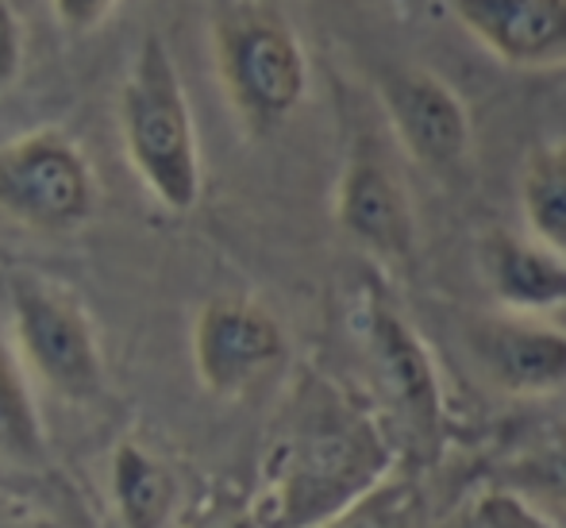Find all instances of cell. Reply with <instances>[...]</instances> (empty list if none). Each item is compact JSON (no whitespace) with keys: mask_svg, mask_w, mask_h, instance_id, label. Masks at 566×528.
I'll list each match as a JSON object with an SVG mask.
<instances>
[{"mask_svg":"<svg viewBox=\"0 0 566 528\" xmlns=\"http://www.w3.org/2000/svg\"><path fill=\"white\" fill-rule=\"evenodd\" d=\"M521 216L532 239L566 259V135L539 143L524 163Z\"/></svg>","mask_w":566,"mask_h":528,"instance_id":"obj_14","label":"cell"},{"mask_svg":"<svg viewBox=\"0 0 566 528\" xmlns=\"http://www.w3.org/2000/svg\"><path fill=\"white\" fill-rule=\"evenodd\" d=\"M459 528H555V525L544 514H536L521 494L490 490L467 509Z\"/></svg>","mask_w":566,"mask_h":528,"instance_id":"obj_17","label":"cell"},{"mask_svg":"<svg viewBox=\"0 0 566 528\" xmlns=\"http://www.w3.org/2000/svg\"><path fill=\"white\" fill-rule=\"evenodd\" d=\"M285 359V328L247 298H212L193 320V366L209 394L239 397Z\"/></svg>","mask_w":566,"mask_h":528,"instance_id":"obj_9","label":"cell"},{"mask_svg":"<svg viewBox=\"0 0 566 528\" xmlns=\"http://www.w3.org/2000/svg\"><path fill=\"white\" fill-rule=\"evenodd\" d=\"M451 12L501 66H566V0H451Z\"/></svg>","mask_w":566,"mask_h":528,"instance_id":"obj_11","label":"cell"},{"mask_svg":"<svg viewBox=\"0 0 566 528\" xmlns=\"http://www.w3.org/2000/svg\"><path fill=\"white\" fill-rule=\"evenodd\" d=\"M8 306L23 366L46 390L74 405H90L105 394L101 340L74 293L35 275H15L8 282Z\"/></svg>","mask_w":566,"mask_h":528,"instance_id":"obj_4","label":"cell"},{"mask_svg":"<svg viewBox=\"0 0 566 528\" xmlns=\"http://www.w3.org/2000/svg\"><path fill=\"white\" fill-rule=\"evenodd\" d=\"M0 459L31 470L46 463V432L35 397H31L28 374H23L20 355H12L4 340H0Z\"/></svg>","mask_w":566,"mask_h":528,"instance_id":"obj_15","label":"cell"},{"mask_svg":"<svg viewBox=\"0 0 566 528\" xmlns=\"http://www.w3.org/2000/svg\"><path fill=\"white\" fill-rule=\"evenodd\" d=\"M516 475L532 486V490L555 494V498L566 501V444H552L547 452L532 455L516 467Z\"/></svg>","mask_w":566,"mask_h":528,"instance_id":"obj_19","label":"cell"},{"mask_svg":"<svg viewBox=\"0 0 566 528\" xmlns=\"http://www.w3.org/2000/svg\"><path fill=\"white\" fill-rule=\"evenodd\" d=\"M116 4L119 0H51L54 20H59L66 31H74V35H90V31H97L101 23L116 12Z\"/></svg>","mask_w":566,"mask_h":528,"instance_id":"obj_20","label":"cell"},{"mask_svg":"<svg viewBox=\"0 0 566 528\" xmlns=\"http://www.w3.org/2000/svg\"><path fill=\"white\" fill-rule=\"evenodd\" d=\"M378 101L401 151L440 182L467 178L474 124L462 97L424 66H389L378 74Z\"/></svg>","mask_w":566,"mask_h":528,"instance_id":"obj_7","label":"cell"},{"mask_svg":"<svg viewBox=\"0 0 566 528\" xmlns=\"http://www.w3.org/2000/svg\"><path fill=\"white\" fill-rule=\"evenodd\" d=\"M23 70V20L12 0H0V93L20 82Z\"/></svg>","mask_w":566,"mask_h":528,"instance_id":"obj_18","label":"cell"},{"mask_svg":"<svg viewBox=\"0 0 566 528\" xmlns=\"http://www.w3.org/2000/svg\"><path fill=\"white\" fill-rule=\"evenodd\" d=\"M336 224L343 236L386 267H412L417 259V213L401 174L381 151L378 135L358 127L336 182Z\"/></svg>","mask_w":566,"mask_h":528,"instance_id":"obj_6","label":"cell"},{"mask_svg":"<svg viewBox=\"0 0 566 528\" xmlns=\"http://www.w3.org/2000/svg\"><path fill=\"white\" fill-rule=\"evenodd\" d=\"M113 506L124 528H166L178 506V478L139 439H119L108 467Z\"/></svg>","mask_w":566,"mask_h":528,"instance_id":"obj_13","label":"cell"},{"mask_svg":"<svg viewBox=\"0 0 566 528\" xmlns=\"http://www.w3.org/2000/svg\"><path fill=\"white\" fill-rule=\"evenodd\" d=\"M217 74L247 132L270 135L308 97L313 70L293 23L262 0H235L212 28Z\"/></svg>","mask_w":566,"mask_h":528,"instance_id":"obj_3","label":"cell"},{"mask_svg":"<svg viewBox=\"0 0 566 528\" xmlns=\"http://www.w3.org/2000/svg\"><path fill=\"white\" fill-rule=\"evenodd\" d=\"M363 343L378 374V386L389 394L394 410L401 413L405 428L417 444L436 452L448 428V405H443L440 371L428 355L424 340L412 324L397 313L381 286H370L363 301Z\"/></svg>","mask_w":566,"mask_h":528,"instance_id":"obj_8","label":"cell"},{"mask_svg":"<svg viewBox=\"0 0 566 528\" xmlns=\"http://www.w3.org/2000/svg\"><path fill=\"white\" fill-rule=\"evenodd\" d=\"M420 490L412 478L381 475L358 498L313 528H420Z\"/></svg>","mask_w":566,"mask_h":528,"instance_id":"obj_16","label":"cell"},{"mask_svg":"<svg viewBox=\"0 0 566 528\" xmlns=\"http://www.w3.org/2000/svg\"><path fill=\"white\" fill-rule=\"evenodd\" d=\"M0 213L35 231H77L97 213V178L66 132L39 127L0 147Z\"/></svg>","mask_w":566,"mask_h":528,"instance_id":"obj_5","label":"cell"},{"mask_svg":"<svg viewBox=\"0 0 566 528\" xmlns=\"http://www.w3.org/2000/svg\"><path fill=\"white\" fill-rule=\"evenodd\" d=\"M482 278L509 313L547 317L566 309V259L532 236L490 231L478 247Z\"/></svg>","mask_w":566,"mask_h":528,"instance_id":"obj_12","label":"cell"},{"mask_svg":"<svg viewBox=\"0 0 566 528\" xmlns=\"http://www.w3.org/2000/svg\"><path fill=\"white\" fill-rule=\"evenodd\" d=\"M119 139L135 178L163 209L189 213L201 201L205 170L193 105L158 31H147L135 46L119 90Z\"/></svg>","mask_w":566,"mask_h":528,"instance_id":"obj_2","label":"cell"},{"mask_svg":"<svg viewBox=\"0 0 566 528\" xmlns=\"http://www.w3.org/2000/svg\"><path fill=\"white\" fill-rule=\"evenodd\" d=\"M470 351L509 394H552L566 386V328L532 313H493L470 324Z\"/></svg>","mask_w":566,"mask_h":528,"instance_id":"obj_10","label":"cell"},{"mask_svg":"<svg viewBox=\"0 0 566 528\" xmlns=\"http://www.w3.org/2000/svg\"><path fill=\"white\" fill-rule=\"evenodd\" d=\"M389 444L332 382L308 379L266 463L262 528H313L389 475Z\"/></svg>","mask_w":566,"mask_h":528,"instance_id":"obj_1","label":"cell"}]
</instances>
